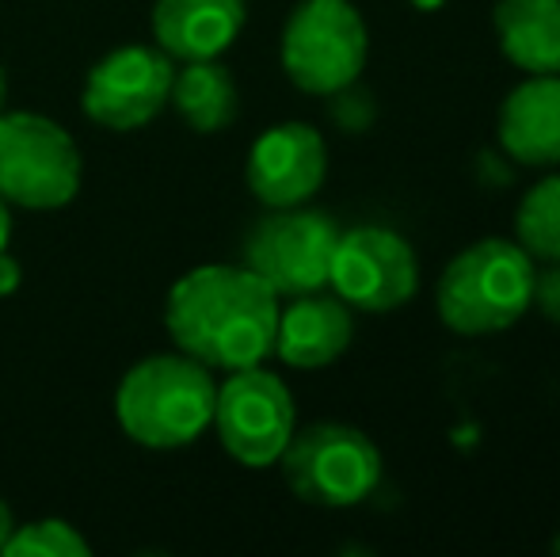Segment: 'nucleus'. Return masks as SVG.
<instances>
[{
    "label": "nucleus",
    "mask_w": 560,
    "mask_h": 557,
    "mask_svg": "<svg viewBox=\"0 0 560 557\" xmlns=\"http://www.w3.org/2000/svg\"><path fill=\"white\" fill-rule=\"evenodd\" d=\"M168 104L176 115L199 135H222L233 127L236 112H241V92H236L233 73L218 58L184 61L172 77Z\"/></svg>",
    "instance_id": "nucleus-16"
},
{
    "label": "nucleus",
    "mask_w": 560,
    "mask_h": 557,
    "mask_svg": "<svg viewBox=\"0 0 560 557\" xmlns=\"http://www.w3.org/2000/svg\"><path fill=\"white\" fill-rule=\"evenodd\" d=\"M354 317L351 305L332 294H298L290 298L287 310H279V328H275V356L298 371H317L328 367L351 348Z\"/></svg>",
    "instance_id": "nucleus-14"
},
{
    "label": "nucleus",
    "mask_w": 560,
    "mask_h": 557,
    "mask_svg": "<svg viewBox=\"0 0 560 557\" xmlns=\"http://www.w3.org/2000/svg\"><path fill=\"white\" fill-rule=\"evenodd\" d=\"M328 282L351 310L393 313L420 290V260L397 230L354 225L339 233Z\"/></svg>",
    "instance_id": "nucleus-9"
},
{
    "label": "nucleus",
    "mask_w": 560,
    "mask_h": 557,
    "mask_svg": "<svg viewBox=\"0 0 560 557\" xmlns=\"http://www.w3.org/2000/svg\"><path fill=\"white\" fill-rule=\"evenodd\" d=\"M328 100H332V119L347 130V135H362V130L374 127L377 104H374V96H370V92L362 89L359 81L347 84V89H339V92H332Z\"/></svg>",
    "instance_id": "nucleus-19"
},
{
    "label": "nucleus",
    "mask_w": 560,
    "mask_h": 557,
    "mask_svg": "<svg viewBox=\"0 0 560 557\" xmlns=\"http://www.w3.org/2000/svg\"><path fill=\"white\" fill-rule=\"evenodd\" d=\"M12 531H15V520H12V508L0 500V554H4V543L12 538Z\"/></svg>",
    "instance_id": "nucleus-22"
},
{
    "label": "nucleus",
    "mask_w": 560,
    "mask_h": 557,
    "mask_svg": "<svg viewBox=\"0 0 560 557\" xmlns=\"http://www.w3.org/2000/svg\"><path fill=\"white\" fill-rule=\"evenodd\" d=\"M218 382L207 363L184 356H149L115 390L118 428L149 451H176L214 423Z\"/></svg>",
    "instance_id": "nucleus-2"
},
{
    "label": "nucleus",
    "mask_w": 560,
    "mask_h": 557,
    "mask_svg": "<svg viewBox=\"0 0 560 557\" xmlns=\"http://www.w3.org/2000/svg\"><path fill=\"white\" fill-rule=\"evenodd\" d=\"M534 276L538 268L518 241H472L446 264L443 279H439V321L462 336L503 333L530 313Z\"/></svg>",
    "instance_id": "nucleus-3"
},
{
    "label": "nucleus",
    "mask_w": 560,
    "mask_h": 557,
    "mask_svg": "<svg viewBox=\"0 0 560 557\" xmlns=\"http://www.w3.org/2000/svg\"><path fill=\"white\" fill-rule=\"evenodd\" d=\"M290 492L317 508H354L382 485L385 462L362 428L320 420L290 436L279 459Z\"/></svg>",
    "instance_id": "nucleus-4"
},
{
    "label": "nucleus",
    "mask_w": 560,
    "mask_h": 557,
    "mask_svg": "<svg viewBox=\"0 0 560 557\" xmlns=\"http://www.w3.org/2000/svg\"><path fill=\"white\" fill-rule=\"evenodd\" d=\"M339 225L325 210L279 207L256 218L244 237V268L259 276L279 298L313 294L328 287Z\"/></svg>",
    "instance_id": "nucleus-7"
},
{
    "label": "nucleus",
    "mask_w": 560,
    "mask_h": 557,
    "mask_svg": "<svg viewBox=\"0 0 560 557\" xmlns=\"http://www.w3.org/2000/svg\"><path fill=\"white\" fill-rule=\"evenodd\" d=\"M534 305L541 310V317L560 325V260L546 264V271L534 276Z\"/></svg>",
    "instance_id": "nucleus-20"
},
{
    "label": "nucleus",
    "mask_w": 560,
    "mask_h": 557,
    "mask_svg": "<svg viewBox=\"0 0 560 557\" xmlns=\"http://www.w3.org/2000/svg\"><path fill=\"white\" fill-rule=\"evenodd\" d=\"M81 149L69 130L35 112H0V199L58 210L81 192Z\"/></svg>",
    "instance_id": "nucleus-6"
},
{
    "label": "nucleus",
    "mask_w": 560,
    "mask_h": 557,
    "mask_svg": "<svg viewBox=\"0 0 560 557\" xmlns=\"http://www.w3.org/2000/svg\"><path fill=\"white\" fill-rule=\"evenodd\" d=\"M149 23L172 61L222 58L248 23V0H153Z\"/></svg>",
    "instance_id": "nucleus-12"
},
{
    "label": "nucleus",
    "mask_w": 560,
    "mask_h": 557,
    "mask_svg": "<svg viewBox=\"0 0 560 557\" xmlns=\"http://www.w3.org/2000/svg\"><path fill=\"white\" fill-rule=\"evenodd\" d=\"M416 8H420V12H439V8L446 4V0H412Z\"/></svg>",
    "instance_id": "nucleus-24"
},
{
    "label": "nucleus",
    "mask_w": 560,
    "mask_h": 557,
    "mask_svg": "<svg viewBox=\"0 0 560 557\" xmlns=\"http://www.w3.org/2000/svg\"><path fill=\"white\" fill-rule=\"evenodd\" d=\"M20 282H23V268H20V260H15L12 253H0V298H8V294H15L20 290Z\"/></svg>",
    "instance_id": "nucleus-21"
},
{
    "label": "nucleus",
    "mask_w": 560,
    "mask_h": 557,
    "mask_svg": "<svg viewBox=\"0 0 560 557\" xmlns=\"http://www.w3.org/2000/svg\"><path fill=\"white\" fill-rule=\"evenodd\" d=\"M500 149L526 169L560 164V73L526 77L508 92L495 123Z\"/></svg>",
    "instance_id": "nucleus-13"
},
{
    "label": "nucleus",
    "mask_w": 560,
    "mask_h": 557,
    "mask_svg": "<svg viewBox=\"0 0 560 557\" xmlns=\"http://www.w3.org/2000/svg\"><path fill=\"white\" fill-rule=\"evenodd\" d=\"M164 325L184 356L229 374L275 351L279 294L244 264H202L168 290Z\"/></svg>",
    "instance_id": "nucleus-1"
},
{
    "label": "nucleus",
    "mask_w": 560,
    "mask_h": 557,
    "mask_svg": "<svg viewBox=\"0 0 560 557\" xmlns=\"http://www.w3.org/2000/svg\"><path fill=\"white\" fill-rule=\"evenodd\" d=\"M4 100H8V77H4V69H0V112H4Z\"/></svg>",
    "instance_id": "nucleus-25"
},
{
    "label": "nucleus",
    "mask_w": 560,
    "mask_h": 557,
    "mask_svg": "<svg viewBox=\"0 0 560 557\" xmlns=\"http://www.w3.org/2000/svg\"><path fill=\"white\" fill-rule=\"evenodd\" d=\"M553 554H557V557H560V535H557V538H553Z\"/></svg>",
    "instance_id": "nucleus-26"
},
{
    "label": "nucleus",
    "mask_w": 560,
    "mask_h": 557,
    "mask_svg": "<svg viewBox=\"0 0 560 557\" xmlns=\"http://www.w3.org/2000/svg\"><path fill=\"white\" fill-rule=\"evenodd\" d=\"M218 439L241 466L267 469L282 459L298 428V405L290 386L264 363L229 371L218 386L214 423Z\"/></svg>",
    "instance_id": "nucleus-8"
},
{
    "label": "nucleus",
    "mask_w": 560,
    "mask_h": 557,
    "mask_svg": "<svg viewBox=\"0 0 560 557\" xmlns=\"http://www.w3.org/2000/svg\"><path fill=\"white\" fill-rule=\"evenodd\" d=\"M492 23L515 69L526 77L560 73V0H495Z\"/></svg>",
    "instance_id": "nucleus-15"
},
{
    "label": "nucleus",
    "mask_w": 560,
    "mask_h": 557,
    "mask_svg": "<svg viewBox=\"0 0 560 557\" xmlns=\"http://www.w3.org/2000/svg\"><path fill=\"white\" fill-rule=\"evenodd\" d=\"M328 176V146L310 123H279L252 141L248 187L267 210L302 207Z\"/></svg>",
    "instance_id": "nucleus-11"
},
{
    "label": "nucleus",
    "mask_w": 560,
    "mask_h": 557,
    "mask_svg": "<svg viewBox=\"0 0 560 557\" xmlns=\"http://www.w3.org/2000/svg\"><path fill=\"white\" fill-rule=\"evenodd\" d=\"M515 233L523 253L534 264H557L560 260V172L538 179L523 195L515 214Z\"/></svg>",
    "instance_id": "nucleus-17"
},
{
    "label": "nucleus",
    "mask_w": 560,
    "mask_h": 557,
    "mask_svg": "<svg viewBox=\"0 0 560 557\" xmlns=\"http://www.w3.org/2000/svg\"><path fill=\"white\" fill-rule=\"evenodd\" d=\"M176 61L161 46H118L89 69L81 107L107 130H141L168 107Z\"/></svg>",
    "instance_id": "nucleus-10"
},
{
    "label": "nucleus",
    "mask_w": 560,
    "mask_h": 557,
    "mask_svg": "<svg viewBox=\"0 0 560 557\" xmlns=\"http://www.w3.org/2000/svg\"><path fill=\"white\" fill-rule=\"evenodd\" d=\"M8 241H12V210H8V202L0 199V253L8 248Z\"/></svg>",
    "instance_id": "nucleus-23"
},
{
    "label": "nucleus",
    "mask_w": 560,
    "mask_h": 557,
    "mask_svg": "<svg viewBox=\"0 0 560 557\" xmlns=\"http://www.w3.org/2000/svg\"><path fill=\"white\" fill-rule=\"evenodd\" d=\"M366 54V20L351 0H302L282 27V69L310 96H332L354 84Z\"/></svg>",
    "instance_id": "nucleus-5"
},
{
    "label": "nucleus",
    "mask_w": 560,
    "mask_h": 557,
    "mask_svg": "<svg viewBox=\"0 0 560 557\" xmlns=\"http://www.w3.org/2000/svg\"><path fill=\"white\" fill-rule=\"evenodd\" d=\"M92 546L66 520H35L12 531L4 543L8 557H89Z\"/></svg>",
    "instance_id": "nucleus-18"
}]
</instances>
